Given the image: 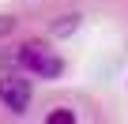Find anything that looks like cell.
Segmentation results:
<instances>
[{
    "label": "cell",
    "mask_w": 128,
    "mask_h": 124,
    "mask_svg": "<svg viewBox=\"0 0 128 124\" xmlns=\"http://www.w3.org/2000/svg\"><path fill=\"white\" fill-rule=\"evenodd\" d=\"M19 64L30 72V75H38V79H56L60 72H64V60L45 45V41H26V45H19Z\"/></svg>",
    "instance_id": "1"
},
{
    "label": "cell",
    "mask_w": 128,
    "mask_h": 124,
    "mask_svg": "<svg viewBox=\"0 0 128 124\" xmlns=\"http://www.w3.org/2000/svg\"><path fill=\"white\" fill-rule=\"evenodd\" d=\"M30 98H34L30 79H23V75H0V105H4L8 113L23 117L30 109Z\"/></svg>",
    "instance_id": "2"
},
{
    "label": "cell",
    "mask_w": 128,
    "mask_h": 124,
    "mask_svg": "<svg viewBox=\"0 0 128 124\" xmlns=\"http://www.w3.org/2000/svg\"><path fill=\"white\" fill-rule=\"evenodd\" d=\"M76 26H79V15H64V23H60V19L53 23V34H56V38H64V34H72Z\"/></svg>",
    "instance_id": "3"
},
{
    "label": "cell",
    "mask_w": 128,
    "mask_h": 124,
    "mask_svg": "<svg viewBox=\"0 0 128 124\" xmlns=\"http://www.w3.org/2000/svg\"><path fill=\"white\" fill-rule=\"evenodd\" d=\"M49 124H76V113L72 109H53L49 113Z\"/></svg>",
    "instance_id": "4"
},
{
    "label": "cell",
    "mask_w": 128,
    "mask_h": 124,
    "mask_svg": "<svg viewBox=\"0 0 128 124\" xmlns=\"http://www.w3.org/2000/svg\"><path fill=\"white\" fill-rule=\"evenodd\" d=\"M12 30H15V19L12 15H0V38H8Z\"/></svg>",
    "instance_id": "5"
}]
</instances>
